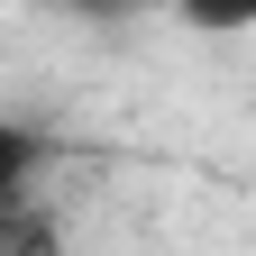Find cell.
I'll use <instances>...</instances> for the list:
<instances>
[{
	"mask_svg": "<svg viewBox=\"0 0 256 256\" xmlns=\"http://www.w3.org/2000/svg\"><path fill=\"white\" fill-rule=\"evenodd\" d=\"M37 156H46V146H37V128H18L10 110H0V202H10V192L37 174Z\"/></svg>",
	"mask_w": 256,
	"mask_h": 256,
	"instance_id": "cell-1",
	"label": "cell"
},
{
	"mask_svg": "<svg viewBox=\"0 0 256 256\" xmlns=\"http://www.w3.org/2000/svg\"><path fill=\"white\" fill-rule=\"evenodd\" d=\"M174 18L202 37H238V28H256V0H174Z\"/></svg>",
	"mask_w": 256,
	"mask_h": 256,
	"instance_id": "cell-2",
	"label": "cell"
},
{
	"mask_svg": "<svg viewBox=\"0 0 256 256\" xmlns=\"http://www.w3.org/2000/svg\"><path fill=\"white\" fill-rule=\"evenodd\" d=\"M74 10H82V18H128L138 0H74Z\"/></svg>",
	"mask_w": 256,
	"mask_h": 256,
	"instance_id": "cell-3",
	"label": "cell"
}]
</instances>
